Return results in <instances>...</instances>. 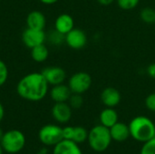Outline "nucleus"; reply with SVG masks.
I'll return each instance as SVG.
<instances>
[{
    "label": "nucleus",
    "instance_id": "20e7f679",
    "mask_svg": "<svg viewBox=\"0 0 155 154\" xmlns=\"http://www.w3.org/2000/svg\"><path fill=\"white\" fill-rule=\"evenodd\" d=\"M0 144L4 152L7 153H18L25 145V136L19 130H9L4 133Z\"/></svg>",
    "mask_w": 155,
    "mask_h": 154
},
{
    "label": "nucleus",
    "instance_id": "2f4dec72",
    "mask_svg": "<svg viewBox=\"0 0 155 154\" xmlns=\"http://www.w3.org/2000/svg\"><path fill=\"white\" fill-rule=\"evenodd\" d=\"M36 154H48V151L46 148H41L39 149V151L36 152Z\"/></svg>",
    "mask_w": 155,
    "mask_h": 154
},
{
    "label": "nucleus",
    "instance_id": "473e14b6",
    "mask_svg": "<svg viewBox=\"0 0 155 154\" xmlns=\"http://www.w3.org/2000/svg\"><path fill=\"white\" fill-rule=\"evenodd\" d=\"M3 135H4V132H3L2 129L0 128V141H1V139H2V137H3Z\"/></svg>",
    "mask_w": 155,
    "mask_h": 154
},
{
    "label": "nucleus",
    "instance_id": "a211bd4d",
    "mask_svg": "<svg viewBox=\"0 0 155 154\" xmlns=\"http://www.w3.org/2000/svg\"><path fill=\"white\" fill-rule=\"evenodd\" d=\"M48 56H49V50L45 45V44H39L31 49V57L36 63L45 62Z\"/></svg>",
    "mask_w": 155,
    "mask_h": 154
},
{
    "label": "nucleus",
    "instance_id": "9b49d317",
    "mask_svg": "<svg viewBox=\"0 0 155 154\" xmlns=\"http://www.w3.org/2000/svg\"><path fill=\"white\" fill-rule=\"evenodd\" d=\"M122 99L121 93L114 87H106L101 93V101L106 107L114 108Z\"/></svg>",
    "mask_w": 155,
    "mask_h": 154
},
{
    "label": "nucleus",
    "instance_id": "393cba45",
    "mask_svg": "<svg viewBox=\"0 0 155 154\" xmlns=\"http://www.w3.org/2000/svg\"><path fill=\"white\" fill-rule=\"evenodd\" d=\"M140 154H155V138L143 143Z\"/></svg>",
    "mask_w": 155,
    "mask_h": 154
},
{
    "label": "nucleus",
    "instance_id": "f3484780",
    "mask_svg": "<svg viewBox=\"0 0 155 154\" xmlns=\"http://www.w3.org/2000/svg\"><path fill=\"white\" fill-rule=\"evenodd\" d=\"M99 119H100L101 124L107 128H111L116 123L119 122L117 112L114 108H111V107H106L105 109H104L100 113Z\"/></svg>",
    "mask_w": 155,
    "mask_h": 154
},
{
    "label": "nucleus",
    "instance_id": "dca6fc26",
    "mask_svg": "<svg viewBox=\"0 0 155 154\" xmlns=\"http://www.w3.org/2000/svg\"><path fill=\"white\" fill-rule=\"evenodd\" d=\"M109 129H110V134H111L112 140L114 141L122 143V142L126 141L131 136L129 125L124 123L118 122Z\"/></svg>",
    "mask_w": 155,
    "mask_h": 154
},
{
    "label": "nucleus",
    "instance_id": "4468645a",
    "mask_svg": "<svg viewBox=\"0 0 155 154\" xmlns=\"http://www.w3.org/2000/svg\"><path fill=\"white\" fill-rule=\"evenodd\" d=\"M26 27L37 30H44L46 25L45 15L37 10L30 12L26 16Z\"/></svg>",
    "mask_w": 155,
    "mask_h": 154
},
{
    "label": "nucleus",
    "instance_id": "f8f14e48",
    "mask_svg": "<svg viewBox=\"0 0 155 154\" xmlns=\"http://www.w3.org/2000/svg\"><path fill=\"white\" fill-rule=\"evenodd\" d=\"M72 92L68 85L60 84L57 85H54L50 91L51 99L54 103H67Z\"/></svg>",
    "mask_w": 155,
    "mask_h": 154
},
{
    "label": "nucleus",
    "instance_id": "72a5a7b5",
    "mask_svg": "<svg viewBox=\"0 0 155 154\" xmlns=\"http://www.w3.org/2000/svg\"><path fill=\"white\" fill-rule=\"evenodd\" d=\"M3 152H4V150H3V148H2V146L0 144V154H3Z\"/></svg>",
    "mask_w": 155,
    "mask_h": 154
},
{
    "label": "nucleus",
    "instance_id": "c756f323",
    "mask_svg": "<svg viewBox=\"0 0 155 154\" xmlns=\"http://www.w3.org/2000/svg\"><path fill=\"white\" fill-rule=\"evenodd\" d=\"M99 4L103 5H109L112 3H114L115 0H96Z\"/></svg>",
    "mask_w": 155,
    "mask_h": 154
},
{
    "label": "nucleus",
    "instance_id": "a878e982",
    "mask_svg": "<svg viewBox=\"0 0 155 154\" xmlns=\"http://www.w3.org/2000/svg\"><path fill=\"white\" fill-rule=\"evenodd\" d=\"M145 106L146 108L151 111V112H154L155 113V93H150L146 98H145Z\"/></svg>",
    "mask_w": 155,
    "mask_h": 154
},
{
    "label": "nucleus",
    "instance_id": "cd10ccee",
    "mask_svg": "<svg viewBox=\"0 0 155 154\" xmlns=\"http://www.w3.org/2000/svg\"><path fill=\"white\" fill-rule=\"evenodd\" d=\"M146 73H147V74H148L152 79H155V63L150 64L147 66Z\"/></svg>",
    "mask_w": 155,
    "mask_h": 154
},
{
    "label": "nucleus",
    "instance_id": "ddd939ff",
    "mask_svg": "<svg viewBox=\"0 0 155 154\" xmlns=\"http://www.w3.org/2000/svg\"><path fill=\"white\" fill-rule=\"evenodd\" d=\"M53 154H83L76 143L71 140H62L54 146Z\"/></svg>",
    "mask_w": 155,
    "mask_h": 154
},
{
    "label": "nucleus",
    "instance_id": "5701e85b",
    "mask_svg": "<svg viewBox=\"0 0 155 154\" xmlns=\"http://www.w3.org/2000/svg\"><path fill=\"white\" fill-rule=\"evenodd\" d=\"M116 2L121 9L129 11L134 9L139 5L140 0H116Z\"/></svg>",
    "mask_w": 155,
    "mask_h": 154
},
{
    "label": "nucleus",
    "instance_id": "7ed1b4c3",
    "mask_svg": "<svg viewBox=\"0 0 155 154\" xmlns=\"http://www.w3.org/2000/svg\"><path fill=\"white\" fill-rule=\"evenodd\" d=\"M90 147L96 152H103L108 149L112 143L110 129L99 124L91 129L87 139Z\"/></svg>",
    "mask_w": 155,
    "mask_h": 154
},
{
    "label": "nucleus",
    "instance_id": "f03ea898",
    "mask_svg": "<svg viewBox=\"0 0 155 154\" xmlns=\"http://www.w3.org/2000/svg\"><path fill=\"white\" fill-rule=\"evenodd\" d=\"M130 134L134 140L146 143L155 138V124L146 116H137L129 123Z\"/></svg>",
    "mask_w": 155,
    "mask_h": 154
},
{
    "label": "nucleus",
    "instance_id": "4be33fe9",
    "mask_svg": "<svg viewBox=\"0 0 155 154\" xmlns=\"http://www.w3.org/2000/svg\"><path fill=\"white\" fill-rule=\"evenodd\" d=\"M67 103L71 106L72 109H75V110L80 109L84 104V98H83L82 94L72 93Z\"/></svg>",
    "mask_w": 155,
    "mask_h": 154
},
{
    "label": "nucleus",
    "instance_id": "9d476101",
    "mask_svg": "<svg viewBox=\"0 0 155 154\" xmlns=\"http://www.w3.org/2000/svg\"><path fill=\"white\" fill-rule=\"evenodd\" d=\"M52 116L59 123H66L72 118V108L68 103H55L52 108Z\"/></svg>",
    "mask_w": 155,
    "mask_h": 154
},
{
    "label": "nucleus",
    "instance_id": "aec40b11",
    "mask_svg": "<svg viewBox=\"0 0 155 154\" xmlns=\"http://www.w3.org/2000/svg\"><path fill=\"white\" fill-rule=\"evenodd\" d=\"M87 139H88V132L86 131V129L82 126H75L74 131L73 141L77 144H80L85 142Z\"/></svg>",
    "mask_w": 155,
    "mask_h": 154
},
{
    "label": "nucleus",
    "instance_id": "6e6552de",
    "mask_svg": "<svg viewBox=\"0 0 155 154\" xmlns=\"http://www.w3.org/2000/svg\"><path fill=\"white\" fill-rule=\"evenodd\" d=\"M65 44L72 49L80 50L87 44V35L80 28H74L65 34Z\"/></svg>",
    "mask_w": 155,
    "mask_h": 154
},
{
    "label": "nucleus",
    "instance_id": "f257e3e1",
    "mask_svg": "<svg viewBox=\"0 0 155 154\" xmlns=\"http://www.w3.org/2000/svg\"><path fill=\"white\" fill-rule=\"evenodd\" d=\"M48 83L41 73L34 72L22 77L17 85V94L29 102H39L48 93Z\"/></svg>",
    "mask_w": 155,
    "mask_h": 154
},
{
    "label": "nucleus",
    "instance_id": "6ab92c4d",
    "mask_svg": "<svg viewBox=\"0 0 155 154\" xmlns=\"http://www.w3.org/2000/svg\"><path fill=\"white\" fill-rule=\"evenodd\" d=\"M141 20L147 25L155 24V9L150 6L143 7L140 12Z\"/></svg>",
    "mask_w": 155,
    "mask_h": 154
},
{
    "label": "nucleus",
    "instance_id": "2eb2a0df",
    "mask_svg": "<svg viewBox=\"0 0 155 154\" xmlns=\"http://www.w3.org/2000/svg\"><path fill=\"white\" fill-rule=\"evenodd\" d=\"M74 28V21L69 14L59 15L54 21V29L63 34H66Z\"/></svg>",
    "mask_w": 155,
    "mask_h": 154
},
{
    "label": "nucleus",
    "instance_id": "0eeeda50",
    "mask_svg": "<svg viewBox=\"0 0 155 154\" xmlns=\"http://www.w3.org/2000/svg\"><path fill=\"white\" fill-rule=\"evenodd\" d=\"M22 41L27 48H34L39 44H45L46 34L44 30H37L26 27L22 33Z\"/></svg>",
    "mask_w": 155,
    "mask_h": 154
},
{
    "label": "nucleus",
    "instance_id": "b1692460",
    "mask_svg": "<svg viewBox=\"0 0 155 154\" xmlns=\"http://www.w3.org/2000/svg\"><path fill=\"white\" fill-rule=\"evenodd\" d=\"M8 68L5 63L0 60V86H3L8 79Z\"/></svg>",
    "mask_w": 155,
    "mask_h": 154
},
{
    "label": "nucleus",
    "instance_id": "412c9836",
    "mask_svg": "<svg viewBox=\"0 0 155 154\" xmlns=\"http://www.w3.org/2000/svg\"><path fill=\"white\" fill-rule=\"evenodd\" d=\"M46 39H48V41L54 44V45H60L62 44L64 42V39H65V35L59 33L58 31H56L55 29H54L50 34L49 35L47 36L46 35Z\"/></svg>",
    "mask_w": 155,
    "mask_h": 154
},
{
    "label": "nucleus",
    "instance_id": "c85d7f7f",
    "mask_svg": "<svg viewBox=\"0 0 155 154\" xmlns=\"http://www.w3.org/2000/svg\"><path fill=\"white\" fill-rule=\"evenodd\" d=\"M40 3L44 4V5H54L55 3H57L59 0H38Z\"/></svg>",
    "mask_w": 155,
    "mask_h": 154
},
{
    "label": "nucleus",
    "instance_id": "bb28decb",
    "mask_svg": "<svg viewBox=\"0 0 155 154\" xmlns=\"http://www.w3.org/2000/svg\"><path fill=\"white\" fill-rule=\"evenodd\" d=\"M74 127L73 126H66L63 128V140H71L73 141Z\"/></svg>",
    "mask_w": 155,
    "mask_h": 154
},
{
    "label": "nucleus",
    "instance_id": "423d86ee",
    "mask_svg": "<svg viewBox=\"0 0 155 154\" xmlns=\"http://www.w3.org/2000/svg\"><path fill=\"white\" fill-rule=\"evenodd\" d=\"M92 76L86 72H77L68 80V86L72 93L83 94L92 86Z\"/></svg>",
    "mask_w": 155,
    "mask_h": 154
},
{
    "label": "nucleus",
    "instance_id": "39448f33",
    "mask_svg": "<svg viewBox=\"0 0 155 154\" xmlns=\"http://www.w3.org/2000/svg\"><path fill=\"white\" fill-rule=\"evenodd\" d=\"M39 141L45 146H54L63 140V128L55 124H46L38 133Z\"/></svg>",
    "mask_w": 155,
    "mask_h": 154
},
{
    "label": "nucleus",
    "instance_id": "f704fd0d",
    "mask_svg": "<svg viewBox=\"0 0 155 154\" xmlns=\"http://www.w3.org/2000/svg\"><path fill=\"white\" fill-rule=\"evenodd\" d=\"M154 25H155V24H154Z\"/></svg>",
    "mask_w": 155,
    "mask_h": 154
},
{
    "label": "nucleus",
    "instance_id": "1a4fd4ad",
    "mask_svg": "<svg viewBox=\"0 0 155 154\" xmlns=\"http://www.w3.org/2000/svg\"><path fill=\"white\" fill-rule=\"evenodd\" d=\"M41 74L45 78L49 85H57L64 84L66 79L65 71L60 66H48L42 70Z\"/></svg>",
    "mask_w": 155,
    "mask_h": 154
},
{
    "label": "nucleus",
    "instance_id": "7c9ffc66",
    "mask_svg": "<svg viewBox=\"0 0 155 154\" xmlns=\"http://www.w3.org/2000/svg\"><path fill=\"white\" fill-rule=\"evenodd\" d=\"M4 116H5V109H4L3 104L0 103V123H1L2 120L4 119Z\"/></svg>",
    "mask_w": 155,
    "mask_h": 154
}]
</instances>
